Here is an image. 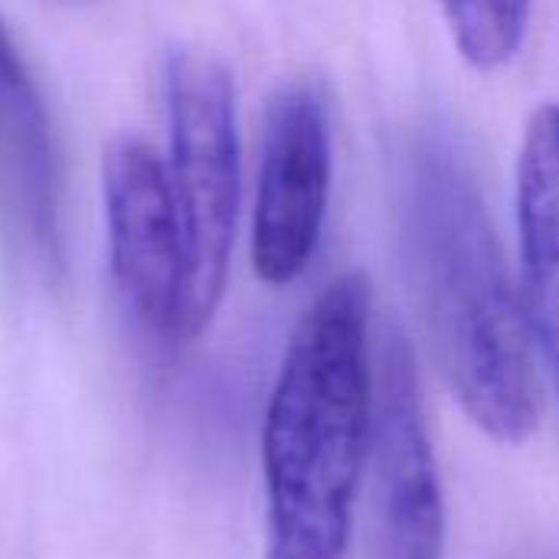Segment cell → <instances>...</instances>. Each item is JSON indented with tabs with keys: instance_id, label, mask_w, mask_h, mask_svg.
Segmentation results:
<instances>
[{
	"instance_id": "6da1fadb",
	"label": "cell",
	"mask_w": 559,
	"mask_h": 559,
	"mask_svg": "<svg viewBox=\"0 0 559 559\" xmlns=\"http://www.w3.org/2000/svg\"><path fill=\"white\" fill-rule=\"evenodd\" d=\"M393 206L406 278L452 393L495 442H527L540 423L537 344L478 183L442 131L400 144Z\"/></svg>"
},
{
	"instance_id": "7a4b0ae2",
	"label": "cell",
	"mask_w": 559,
	"mask_h": 559,
	"mask_svg": "<svg viewBox=\"0 0 559 559\" xmlns=\"http://www.w3.org/2000/svg\"><path fill=\"white\" fill-rule=\"evenodd\" d=\"M370 416V282L344 272L298 321L269 400L265 559H347Z\"/></svg>"
},
{
	"instance_id": "3957f363",
	"label": "cell",
	"mask_w": 559,
	"mask_h": 559,
	"mask_svg": "<svg viewBox=\"0 0 559 559\" xmlns=\"http://www.w3.org/2000/svg\"><path fill=\"white\" fill-rule=\"evenodd\" d=\"M170 190L187 255V314L200 337L226 292L239 226L236 85L223 59L174 49L164 66Z\"/></svg>"
},
{
	"instance_id": "277c9868",
	"label": "cell",
	"mask_w": 559,
	"mask_h": 559,
	"mask_svg": "<svg viewBox=\"0 0 559 559\" xmlns=\"http://www.w3.org/2000/svg\"><path fill=\"white\" fill-rule=\"evenodd\" d=\"M367 557L442 559L445 498L409 341L386 324L373 341V416L367 449Z\"/></svg>"
},
{
	"instance_id": "5b68a950",
	"label": "cell",
	"mask_w": 559,
	"mask_h": 559,
	"mask_svg": "<svg viewBox=\"0 0 559 559\" xmlns=\"http://www.w3.org/2000/svg\"><path fill=\"white\" fill-rule=\"evenodd\" d=\"M111 275L138 321L164 344H187V255L170 174L138 134H118L102 157Z\"/></svg>"
},
{
	"instance_id": "8992f818",
	"label": "cell",
	"mask_w": 559,
	"mask_h": 559,
	"mask_svg": "<svg viewBox=\"0 0 559 559\" xmlns=\"http://www.w3.org/2000/svg\"><path fill=\"white\" fill-rule=\"evenodd\" d=\"M331 197V124L311 82L282 85L265 111L252 203V265L269 285L295 282L318 252Z\"/></svg>"
},
{
	"instance_id": "52a82bcc",
	"label": "cell",
	"mask_w": 559,
	"mask_h": 559,
	"mask_svg": "<svg viewBox=\"0 0 559 559\" xmlns=\"http://www.w3.org/2000/svg\"><path fill=\"white\" fill-rule=\"evenodd\" d=\"M62 167L46 102L0 20V213L36 255L59 246Z\"/></svg>"
},
{
	"instance_id": "ba28073f",
	"label": "cell",
	"mask_w": 559,
	"mask_h": 559,
	"mask_svg": "<svg viewBox=\"0 0 559 559\" xmlns=\"http://www.w3.org/2000/svg\"><path fill=\"white\" fill-rule=\"evenodd\" d=\"M521 298L559 400V105H540L518 157Z\"/></svg>"
},
{
	"instance_id": "9c48e42d",
	"label": "cell",
	"mask_w": 559,
	"mask_h": 559,
	"mask_svg": "<svg viewBox=\"0 0 559 559\" xmlns=\"http://www.w3.org/2000/svg\"><path fill=\"white\" fill-rule=\"evenodd\" d=\"M455 46L475 69L511 62L524 43L531 0H439Z\"/></svg>"
}]
</instances>
